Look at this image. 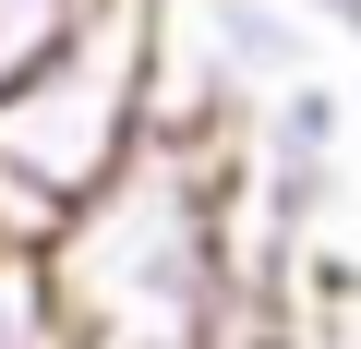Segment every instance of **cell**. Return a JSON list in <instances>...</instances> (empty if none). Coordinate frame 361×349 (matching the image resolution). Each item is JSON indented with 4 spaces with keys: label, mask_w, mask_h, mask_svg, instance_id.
Here are the masks:
<instances>
[{
    "label": "cell",
    "mask_w": 361,
    "mask_h": 349,
    "mask_svg": "<svg viewBox=\"0 0 361 349\" xmlns=\"http://www.w3.org/2000/svg\"><path fill=\"white\" fill-rule=\"evenodd\" d=\"M157 61L169 25L157 0H97L73 37H49L0 85V241L49 253L85 193H109L157 133Z\"/></svg>",
    "instance_id": "2"
},
{
    "label": "cell",
    "mask_w": 361,
    "mask_h": 349,
    "mask_svg": "<svg viewBox=\"0 0 361 349\" xmlns=\"http://www.w3.org/2000/svg\"><path fill=\"white\" fill-rule=\"evenodd\" d=\"M301 13H313L325 37H349V49H361V0H301Z\"/></svg>",
    "instance_id": "5"
},
{
    "label": "cell",
    "mask_w": 361,
    "mask_h": 349,
    "mask_svg": "<svg viewBox=\"0 0 361 349\" xmlns=\"http://www.w3.org/2000/svg\"><path fill=\"white\" fill-rule=\"evenodd\" d=\"M337 349H361V337H349V325H337Z\"/></svg>",
    "instance_id": "6"
},
{
    "label": "cell",
    "mask_w": 361,
    "mask_h": 349,
    "mask_svg": "<svg viewBox=\"0 0 361 349\" xmlns=\"http://www.w3.org/2000/svg\"><path fill=\"white\" fill-rule=\"evenodd\" d=\"M0 349H73L49 301V253H13V241H0Z\"/></svg>",
    "instance_id": "3"
},
{
    "label": "cell",
    "mask_w": 361,
    "mask_h": 349,
    "mask_svg": "<svg viewBox=\"0 0 361 349\" xmlns=\"http://www.w3.org/2000/svg\"><path fill=\"white\" fill-rule=\"evenodd\" d=\"M85 13H97V0H0V85H13V73H25L49 37H73Z\"/></svg>",
    "instance_id": "4"
},
{
    "label": "cell",
    "mask_w": 361,
    "mask_h": 349,
    "mask_svg": "<svg viewBox=\"0 0 361 349\" xmlns=\"http://www.w3.org/2000/svg\"><path fill=\"white\" fill-rule=\"evenodd\" d=\"M49 301L73 349H229V133H145V157L49 241Z\"/></svg>",
    "instance_id": "1"
}]
</instances>
